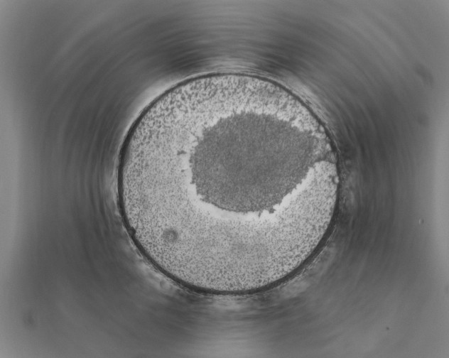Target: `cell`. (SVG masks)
I'll return each mask as SVG.
<instances>
[{
  "instance_id": "6da1fadb",
  "label": "cell",
  "mask_w": 449,
  "mask_h": 358,
  "mask_svg": "<svg viewBox=\"0 0 449 358\" xmlns=\"http://www.w3.org/2000/svg\"><path fill=\"white\" fill-rule=\"evenodd\" d=\"M164 222L210 251L265 252L288 236L325 156L291 118L251 104L207 110L149 147Z\"/></svg>"
}]
</instances>
